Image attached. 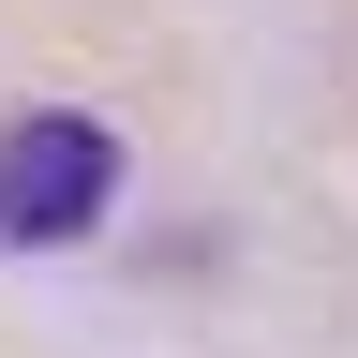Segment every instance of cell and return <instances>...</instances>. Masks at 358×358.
I'll return each instance as SVG.
<instances>
[{
  "instance_id": "cell-1",
  "label": "cell",
  "mask_w": 358,
  "mask_h": 358,
  "mask_svg": "<svg viewBox=\"0 0 358 358\" xmlns=\"http://www.w3.org/2000/svg\"><path fill=\"white\" fill-rule=\"evenodd\" d=\"M105 194H120V134H105V120L45 105V120L0 134V239H15V254L90 239V224H105Z\"/></svg>"
},
{
  "instance_id": "cell-2",
  "label": "cell",
  "mask_w": 358,
  "mask_h": 358,
  "mask_svg": "<svg viewBox=\"0 0 358 358\" xmlns=\"http://www.w3.org/2000/svg\"><path fill=\"white\" fill-rule=\"evenodd\" d=\"M343 90H358V15H343Z\"/></svg>"
}]
</instances>
